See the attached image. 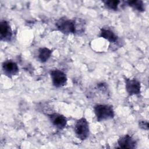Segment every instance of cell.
Returning a JSON list of instances; mask_svg holds the SVG:
<instances>
[{"instance_id": "cell-8", "label": "cell", "mask_w": 149, "mask_h": 149, "mask_svg": "<svg viewBox=\"0 0 149 149\" xmlns=\"http://www.w3.org/2000/svg\"><path fill=\"white\" fill-rule=\"evenodd\" d=\"M0 37L1 41H10L12 38V30L8 22L2 20L0 23Z\"/></svg>"}, {"instance_id": "cell-4", "label": "cell", "mask_w": 149, "mask_h": 149, "mask_svg": "<svg viewBox=\"0 0 149 149\" xmlns=\"http://www.w3.org/2000/svg\"><path fill=\"white\" fill-rule=\"evenodd\" d=\"M49 74L52 84L55 87H62L66 84L68 78L63 71L59 69H53L50 71Z\"/></svg>"}, {"instance_id": "cell-10", "label": "cell", "mask_w": 149, "mask_h": 149, "mask_svg": "<svg viewBox=\"0 0 149 149\" xmlns=\"http://www.w3.org/2000/svg\"><path fill=\"white\" fill-rule=\"evenodd\" d=\"M99 37L105 39L110 43L115 44L118 41V36L111 29L109 28H101Z\"/></svg>"}, {"instance_id": "cell-5", "label": "cell", "mask_w": 149, "mask_h": 149, "mask_svg": "<svg viewBox=\"0 0 149 149\" xmlns=\"http://www.w3.org/2000/svg\"><path fill=\"white\" fill-rule=\"evenodd\" d=\"M125 83V88L129 96L133 95H139L140 94L141 84L136 79H130L124 77Z\"/></svg>"}, {"instance_id": "cell-12", "label": "cell", "mask_w": 149, "mask_h": 149, "mask_svg": "<svg viewBox=\"0 0 149 149\" xmlns=\"http://www.w3.org/2000/svg\"><path fill=\"white\" fill-rule=\"evenodd\" d=\"M126 3L128 6L132 8L133 9L140 12H143L145 10V6L143 1L140 0H132L127 1Z\"/></svg>"}, {"instance_id": "cell-11", "label": "cell", "mask_w": 149, "mask_h": 149, "mask_svg": "<svg viewBox=\"0 0 149 149\" xmlns=\"http://www.w3.org/2000/svg\"><path fill=\"white\" fill-rule=\"evenodd\" d=\"M38 58L39 61L42 63H44L51 56L52 50L47 47H41L38 49Z\"/></svg>"}, {"instance_id": "cell-9", "label": "cell", "mask_w": 149, "mask_h": 149, "mask_svg": "<svg viewBox=\"0 0 149 149\" xmlns=\"http://www.w3.org/2000/svg\"><path fill=\"white\" fill-rule=\"evenodd\" d=\"M118 148H135L137 143L136 140L129 134H125L120 137L117 141Z\"/></svg>"}, {"instance_id": "cell-6", "label": "cell", "mask_w": 149, "mask_h": 149, "mask_svg": "<svg viewBox=\"0 0 149 149\" xmlns=\"http://www.w3.org/2000/svg\"><path fill=\"white\" fill-rule=\"evenodd\" d=\"M2 70L6 76L12 78V76L17 74L19 72V69L15 62L8 59L2 63Z\"/></svg>"}, {"instance_id": "cell-14", "label": "cell", "mask_w": 149, "mask_h": 149, "mask_svg": "<svg viewBox=\"0 0 149 149\" xmlns=\"http://www.w3.org/2000/svg\"><path fill=\"white\" fill-rule=\"evenodd\" d=\"M139 127L142 129H144L147 130H148V123L146 120L139 121Z\"/></svg>"}, {"instance_id": "cell-2", "label": "cell", "mask_w": 149, "mask_h": 149, "mask_svg": "<svg viewBox=\"0 0 149 149\" xmlns=\"http://www.w3.org/2000/svg\"><path fill=\"white\" fill-rule=\"evenodd\" d=\"M55 26L58 31L64 34H76L75 19H67L66 17H62L56 22Z\"/></svg>"}, {"instance_id": "cell-3", "label": "cell", "mask_w": 149, "mask_h": 149, "mask_svg": "<svg viewBox=\"0 0 149 149\" xmlns=\"http://www.w3.org/2000/svg\"><path fill=\"white\" fill-rule=\"evenodd\" d=\"M74 131L76 136L79 140L83 141L88 138L90 134L89 123L84 117H81L76 120Z\"/></svg>"}, {"instance_id": "cell-7", "label": "cell", "mask_w": 149, "mask_h": 149, "mask_svg": "<svg viewBox=\"0 0 149 149\" xmlns=\"http://www.w3.org/2000/svg\"><path fill=\"white\" fill-rule=\"evenodd\" d=\"M48 117L53 126L59 130L63 129L67 125V118L61 113H52L48 115Z\"/></svg>"}, {"instance_id": "cell-1", "label": "cell", "mask_w": 149, "mask_h": 149, "mask_svg": "<svg viewBox=\"0 0 149 149\" xmlns=\"http://www.w3.org/2000/svg\"><path fill=\"white\" fill-rule=\"evenodd\" d=\"M94 112L97 122L111 119L115 116L113 107L109 105L96 104L94 107Z\"/></svg>"}, {"instance_id": "cell-13", "label": "cell", "mask_w": 149, "mask_h": 149, "mask_svg": "<svg viewBox=\"0 0 149 149\" xmlns=\"http://www.w3.org/2000/svg\"><path fill=\"white\" fill-rule=\"evenodd\" d=\"M105 7L112 10H117L120 1L118 0H109L103 1Z\"/></svg>"}]
</instances>
